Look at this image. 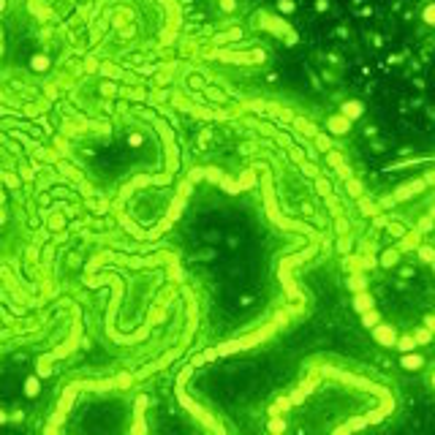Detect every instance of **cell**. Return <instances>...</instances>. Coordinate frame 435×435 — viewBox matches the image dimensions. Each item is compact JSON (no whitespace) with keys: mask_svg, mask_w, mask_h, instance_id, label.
Wrapping results in <instances>:
<instances>
[{"mask_svg":"<svg viewBox=\"0 0 435 435\" xmlns=\"http://www.w3.org/2000/svg\"><path fill=\"white\" fill-rule=\"evenodd\" d=\"M142 144H144V136L139 131H131L128 133V147H142Z\"/></svg>","mask_w":435,"mask_h":435,"instance_id":"6da1fadb","label":"cell"}]
</instances>
